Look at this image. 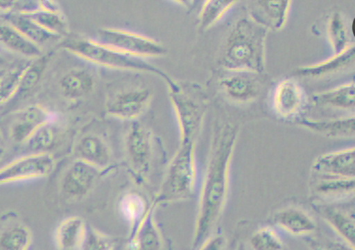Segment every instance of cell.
<instances>
[{
	"mask_svg": "<svg viewBox=\"0 0 355 250\" xmlns=\"http://www.w3.org/2000/svg\"><path fill=\"white\" fill-rule=\"evenodd\" d=\"M76 159L106 171L112 165V154L109 145L94 134L83 136L75 148Z\"/></svg>",
	"mask_w": 355,
	"mask_h": 250,
	"instance_id": "obj_19",
	"label": "cell"
},
{
	"mask_svg": "<svg viewBox=\"0 0 355 250\" xmlns=\"http://www.w3.org/2000/svg\"><path fill=\"white\" fill-rule=\"evenodd\" d=\"M313 207L339 238L349 246H355L354 209L349 211L339 204L320 201L313 204Z\"/></svg>",
	"mask_w": 355,
	"mask_h": 250,
	"instance_id": "obj_12",
	"label": "cell"
},
{
	"mask_svg": "<svg viewBox=\"0 0 355 250\" xmlns=\"http://www.w3.org/2000/svg\"><path fill=\"white\" fill-rule=\"evenodd\" d=\"M268 33L267 28L249 15L241 17L226 39L220 64L227 72L264 73Z\"/></svg>",
	"mask_w": 355,
	"mask_h": 250,
	"instance_id": "obj_2",
	"label": "cell"
},
{
	"mask_svg": "<svg viewBox=\"0 0 355 250\" xmlns=\"http://www.w3.org/2000/svg\"><path fill=\"white\" fill-rule=\"evenodd\" d=\"M152 96L148 89H128L113 96L107 102L106 111L113 118L135 122L148 109Z\"/></svg>",
	"mask_w": 355,
	"mask_h": 250,
	"instance_id": "obj_11",
	"label": "cell"
},
{
	"mask_svg": "<svg viewBox=\"0 0 355 250\" xmlns=\"http://www.w3.org/2000/svg\"><path fill=\"white\" fill-rule=\"evenodd\" d=\"M150 205L146 197L137 191H128L120 197L118 202V211L123 220L126 221L130 227V233L146 215Z\"/></svg>",
	"mask_w": 355,
	"mask_h": 250,
	"instance_id": "obj_29",
	"label": "cell"
},
{
	"mask_svg": "<svg viewBox=\"0 0 355 250\" xmlns=\"http://www.w3.org/2000/svg\"><path fill=\"white\" fill-rule=\"evenodd\" d=\"M0 43L21 56L39 59L43 56V50L26 38L17 28L8 22H0Z\"/></svg>",
	"mask_w": 355,
	"mask_h": 250,
	"instance_id": "obj_28",
	"label": "cell"
},
{
	"mask_svg": "<svg viewBox=\"0 0 355 250\" xmlns=\"http://www.w3.org/2000/svg\"><path fill=\"white\" fill-rule=\"evenodd\" d=\"M314 191L320 202L340 204L354 196V178L317 177Z\"/></svg>",
	"mask_w": 355,
	"mask_h": 250,
	"instance_id": "obj_21",
	"label": "cell"
},
{
	"mask_svg": "<svg viewBox=\"0 0 355 250\" xmlns=\"http://www.w3.org/2000/svg\"><path fill=\"white\" fill-rule=\"evenodd\" d=\"M196 142H183L171 160L152 204L157 207L191 199L196 193Z\"/></svg>",
	"mask_w": 355,
	"mask_h": 250,
	"instance_id": "obj_4",
	"label": "cell"
},
{
	"mask_svg": "<svg viewBox=\"0 0 355 250\" xmlns=\"http://www.w3.org/2000/svg\"><path fill=\"white\" fill-rule=\"evenodd\" d=\"M49 60V56H44L43 55L39 59L34 60L33 62L25 66L22 75H21L19 87H18L15 98L27 96L31 91H33V89H35V87L40 82L44 71H46Z\"/></svg>",
	"mask_w": 355,
	"mask_h": 250,
	"instance_id": "obj_32",
	"label": "cell"
},
{
	"mask_svg": "<svg viewBox=\"0 0 355 250\" xmlns=\"http://www.w3.org/2000/svg\"><path fill=\"white\" fill-rule=\"evenodd\" d=\"M88 225L83 217L64 218L57 226L54 233L55 246L58 250H78L85 239Z\"/></svg>",
	"mask_w": 355,
	"mask_h": 250,
	"instance_id": "obj_22",
	"label": "cell"
},
{
	"mask_svg": "<svg viewBox=\"0 0 355 250\" xmlns=\"http://www.w3.org/2000/svg\"><path fill=\"white\" fill-rule=\"evenodd\" d=\"M291 7V1L286 0L252 1L248 15L268 30L280 31L285 28L288 22Z\"/></svg>",
	"mask_w": 355,
	"mask_h": 250,
	"instance_id": "obj_18",
	"label": "cell"
},
{
	"mask_svg": "<svg viewBox=\"0 0 355 250\" xmlns=\"http://www.w3.org/2000/svg\"><path fill=\"white\" fill-rule=\"evenodd\" d=\"M153 204L150 205L141 222L131 231L128 236V250H162L164 246L162 231L155 217Z\"/></svg>",
	"mask_w": 355,
	"mask_h": 250,
	"instance_id": "obj_16",
	"label": "cell"
},
{
	"mask_svg": "<svg viewBox=\"0 0 355 250\" xmlns=\"http://www.w3.org/2000/svg\"><path fill=\"white\" fill-rule=\"evenodd\" d=\"M106 171L76 159L71 163L60 179V190L68 201H80L93 191L100 177Z\"/></svg>",
	"mask_w": 355,
	"mask_h": 250,
	"instance_id": "obj_9",
	"label": "cell"
},
{
	"mask_svg": "<svg viewBox=\"0 0 355 250\" xmlns=\"http://www.w3.org/2000/svg\"><path fill=\"white\" fill-rule=\"evenodd\" d=\"M19 12L28 15L39 25L56 35L62 37L67 35L69 31L67 17L57 2L39 1L34 3L30 9Z\"/></svg>",
	"mask_w": 355,
	"mask_h": 250,
	"instance_id": "obj_20",
	"label": "cell"
},
{
	"mask_svg": "<svg viewBox=\"0 0 355 250\" xmlns=\"http://www.w3.org/2000/svg\"><path fill=\"white\" fill-rule=\"evenodd\" d=\"M96 87V79L90 71L76 68L68 71L60 80V89L65 98L78 100L91 94Z\"/></svg>",
	"mask_w": 355,
	"mask_h": 250,
	"instance_id": "obj_24",
	"label": "cell"
},
{
	"mask_svg": "<svg viewBox=\"0 0 355 250\" xmlns=\"http://www.w3.org/2000/svg\"><path fill=\"white\" fill-rule=\"evenodd\" d=\"M33 244V233L26 224L12 222L0 231V250H28Z\"/></svg>",
	"mask_w": 355,
	"mask_h": 250,
	"instance_id": "obj_30",
	"label": "cell"
},
{
	"mask_svg": "<svg viewBox=\"0 0 355 250\" xmlns=\"http://www.w3.org/2000/svg\"><path fill=\"white\" fill-rule=\"evenodd\" d=\"M309 98L306 91L293 78L284 79L275 88L272 96V107L276 115L286 120L302 118Z\"/></svg>",
	"mask_w": 355,
	"mask_h": 250,
	"instance_id": "obj_10",
	"label": "cell"
},
{
	"mask_svg": "<svg viewBox=\"0 0 355 250\" xmlns=\"http://www.w3.org/2000/svg\"><path fill=\"white\" fill-rule=\"evenodd\" d=\"M304 240L311 250H354V247L349 246L339 237L335 239L312 235L306 237Z\"/></svg>",
	"mask_w": 355,
	"mask_h": 250,
	"instance_id": "obj_38",
	"label": "cell"
},
{
	"mask_svg": "<svg viewBox=\"0 0 355 250\" xmlns=\"http://www.w3.org/2000/svg\"><path fill=\"white\" fill-rule=\"evenodd\" d=\"M225 244L226 238L222 233H213L196 250H223Z\"/></svg>",
	"mask_w": 355,
	"mask_h": 250,
	"instance_id": "obj_39",
	"label": "cell"
},
{
	"mask_svg": "<svg viewBox=\"0 0 355 250\" xmlns=\"http://www.w3.org/2000/svg\"><path fill=\"white\" fill-rule=\"evenodd\" d=\"M4 63V57L2 56L1 53H0V65L3 64Z\"/></svg>",
	"mask_w": 355,
	"mask_h": 250,
	"instance_id": "obj_41",
	"label": "cell"
},
{
	"mask_svg": "<svg viewBox=\"0 0 355 250\" xmlns=\"http://www.w3.org/2000/svg\"><path fill=\"white\" fill-rule=\"evenodd\" d=\"M5 19L10 25L17 28L26 38L30 39L36 46H40L41 48L44 44L62 39V37L50 33L24 13L17 12L6 13Z\"/></svg>",
	"mask_w": 355,
	"mask_h": 250,
	"instance_id": "obj_27",
	"label": "cell"
},
{
	"mask_svg": "<svg viewBox=\"0 0 355 250\" xmlns=\"http://www.w3.org/2000/svg\"><path fill=\"white\" fill-rule=\"evenodd\" d=\"M312 102L315 105L331 107L338 110H354L355 102L354 81L336 87L328 91L315 92L313 94Z\"/></svg>",
	"mask_w": 355,
	"mask_h": 250,
	"instance_id": "obj_26",
	"label": "cell"
},
{
	"mask_svg": "<svg viewBox=\"0 0 355 250\" xmlns=\"http://www.w3.org/2000/svg\"><path fill=\"white\" fill-rule=\"evenodd\" d=\"M78 250H114V243L107 234L88 226L85 239Z\"/></svg>",
	"mask_w": 355,
	"mask_h": 250,
	"instance_id": "obj_37",
	"label": "cell"
},
{
	"mask_svg": "<svg viewBox=\"0 0 355 250\" xmlns=\"http://www.w3.org/2000/svg\"><path fill=\"white\" fill-rule=\"evenodd\" d=\"M98 39L97 42L104 46L139 59L163 57L167 54V49L157 39L120 28H102L98 31Z\"/></svg>",
	"mask_w": 355,
	"mask_h": 250,
	"instance_id": "obj_6",
	"label": "cell"
},
{
	"mask_svg": "<svg viewBox=\"0 0 355 250\" xmlns=\"http://www.w3.org/2000/svg\"><path fill=\"white\" fill-rule=\"evenodd\" d=\"M230 75L220 79V86L223 93L239 104H249L259 97L261 82L257 73L228 72Z\"/></svg>",
	"mask_w": 355,
	"mask_h": 250,
	"instance_id": "obj_15",
	"label": "cell"
},
{
	"mask_svg": "<svg viewBox=\"0 0 355 250\" xmlns=\"http://www.w3.org/2000/svg\"><path fill=\"white\" fill-rule=\"evenodd\" d=\"M234 250H250L248 246H246V244L244 242H241L239 243L238 246L236 247V249Z\"/></svg>",
	"mask_w": 355,
	"mask_h": 250,
	"instance_id": "obj_40",
	"label": "cell"
},
{
	"mask_svg": "<svg viewBox=\"0 0 355 250\" xmlns=\"http://www.w3.org/2000/svg\"><path fill=\"white\" fill-rule=\"evenodd\" d=\"M250 250H286V244L272 226H263L250 236Z\"/></svg>",
	"mask_w": 355,
	"mask_h": 250,
	"instance_id": "obj_35",
	"label": "cell"
},
{
	"mask_svg": "<svg viewBox=\"0 0 355 250\" xmlns=\"http://www.w3.org/2000/svg\"><path fill=\"white\" fill-rule=\"evenodd\" d=\"M57 118L53 112L41 105H31L21 110L10 126V139L18 144H27L37 129Z\"/></svg>",
	"mask_w": 355,
	"mask_h": 250,
	"instance_id": "obj_14",
	"label": "cell"
},
{
	"mask_svg": "<svg viewBox=\"0 0 355 250\" xmlns=\"http://www.w3.org/2000/svg\"><path fill=\"white\" fill-rule=\"evenodd\" d=\"M128 165L138 180L148 176L154 154L153 134L146 125L133 122L125 136Z\"/></svg>",
	"mask_w": 355,
	"mask_h": 250,
	"instance_id": "obj_8",
	"label": "cell"
},
{
	"mask_svg": "<svg viewBox=\"0 0 355 250\" xmlns=\"http://www.w3.org/2000/svg\"><path fill=\"white\" fill-rule=\"evenodd\" d=\"M62 46L71 54L93 64L110 68V69L154 73L167 83L168 91H173L178 88V82L156 66L150 64L144 59L130 56L112 47L104 46L94 39H70L63 42Z\"/></svg>",
	"mask_w": 355,
	"mask_h": 250,
	"instance_id": "obj_3",
	"label": "cell"
},
{
	"mask_svg": "<svg viewBox=\"0 0 355 250\" xmlns=\"http://www.w3.org/2000/svg\"><path fill=\"white\" fill-rule=\"evenodd\" d=\"M55 167L56 159L50 152L24 155L0 168V186L49 177Z\"/></svg>",
	"mask_w": 355,
	"mask_h": 250,
	"instance_id": "obj_7",
	"label": "cell"
},
{
	"mask_svg": "<svg viewBox=\"0 0 355 250\" xmlns=\"http://www.w3.org/2000/svg\"><path fill=\"white\" fill-rule=\"evenodd\" d=\"M236 1L233 0H211L205 1L199 13V28L206 31L216 25L230 12Z\"/></svg>",
	"mask_w": 355,
	"mask_h": 250,
	"instance_id": "obj_31",
	"label": "cell"
},
{
	"mask_svg": "<svg viewBox=\"0 0 355 250\" xmlns=\"http://www.w3.org/2000/svg\"><path fill=\"white\" fill-rule=\"evenodd\" d=\"M302 127L329 138H354L355 120L354 116L335 120H313L301 118L296 122Z\"/></svg>",
	"mask_w": 355,
	"mask_h": 250,
	"instance_id": "obj_25",
	"label": "cell"
},
{
	"mask_svg": "<svg viewBox=\"0 0 355 250\" xmlns=\"http://www.w3.org/2000/svg\"><path fill=\"white\" fill-rule=\"evenodd\" d=\"M311 170L317 177L354 178L355 150L351 147L320 155Z\"/></svg>",
	"mask_w": 355,
	"mask_h": 250,
	"instance_id": "obj_13",
	"label": "cell"
},
{
	"mask_svg": "<svg viewBox=\"0 0 355 250\" xmlns=\"http://www.w3.org/2000/svg\"><path fill=\"white\" fill-rule=\"evenodd\" d=\"M25 66L0 73V109L17 96L21 75Z\"/></svg>",
	"mask_w": 355,
	"mask_h": 250,
	"instance_id": "obj_36",
	"label": "cell"
},
{
	"mask_svg": "<svg viewBox=\"0 0 355 250\" xmlns=\"http://www.w3.org/2000/svg\"><path fill=\"white\" fill-rule=\"evenodd\" d=\"M273 223L278 229L293 236H312L317 233L318 224L306 210L288 206L279 210L273 215Z\"/></svg>",
	"mask_w": 355,
	"mask_h": 250,
	"instance_id": "obj_17",
	"label": "cell"
},
{
	"mask_svg": "<svg viewBox=\"0 0 355 250\" xmlns=\"http://www.w3.org/2000/svg\"><path fill=\"white\" fill-rule=\"evenodd\" d=\"M327 33L334 55L340 54L354 44L349 42L348 28L340 12H335L331 15L328 21Z\"/></svg>",
	"mask_w": 355,
	"mask_h": 250,
	"instance_id": "obj_33",
	"label": "cell"
},
{
	"mask_svg": "<svg viewBox=\"0 0 355 250\" xmlns=\"http://www.w3.org/2000/svg\"><path fill=\"white\" fill-rule=\"evenodd\" d=\"M180 131V143L196 142L201 132L207 110V98L196 86L182 85L169 91Z\"/></svg>",
	"mask_w": 355,
	"mask_h": 250,
	"instance_id": "obj_5",
	"label": "cell"
},
{
	"mask_svg": "<svg viewBox=\"0 0 355 250\" xmlns=\"http://www.w3.org/2000/svg\"><path fill=\"white\" fill-rule=\"evenodd\" d=\"M355 48L352 44L345 51L340 54L333 55L323 62L317 64L306 65L299 68L297 73L304 78H319L322 76L333 75V73L342 72L354 65Z\"/></svg>",
	"mask_w": 355,
	"mask_h": 250,
	"instance_id": "obj_23",
	"label": "cell"
},
{
	"mask_svg": "<svg viewBox=\"0 0 355 250\" xmlns=\"http://www.w3.org/2000/svg\"><path fill=\"white\" fill-rule=\"evenodd\" d=\"M239 129L232 123L218 127L210 146L209 159L194 226L191 249L196 250L215 233L225 212L230 188V168Z\"/></svg>",
	"mask_w": 355,
	"mask_h": 250,
	"instance_id": "obj_1",
	"label": "cell"
},
{
	"mask_svg": "<svg viewBox=\"0 0 355 250\" xmlns=\"http://www.w3.org/2000/svg\"><path fill=\"white\" fill-rule=\"evenodd\" d=\"M60 133L58 118L49 120L37 129L35 133L27 142V145L33 152H49L57 141Z\"/></svg>",
	"mask_w": 355,
	"mask_h": 250,
	"instance_id": "obj_34",
	"label": "cell"
}]
</instances>
